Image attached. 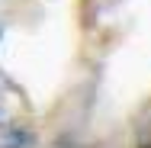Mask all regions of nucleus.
Wrapping results in <instances>:
<instances>
[{"label":"nucleus","instance_id":"nucleus-1","mask_svg":"<svg viewBox=\"0 0 151 148\" xmlns=\"http://www.w3.org/2000/svg\"><path fill=\"white\" fill-rule=\"evenodd\" d=\"M35 135L29 126H3L0 129V148H32Z\"/></svg>","mask_w":151,"mask_h":148}]
</instances>
